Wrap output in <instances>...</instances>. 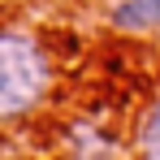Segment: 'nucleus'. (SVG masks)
Here are the masks:
<instances>
[{"label":"nucleus","instance_id":"nucleus-1","mask_svg":"<svg viewBox=\"0 0 160 160\" xmlns=\"http://www.w3.org/2000/svg\"><path fill=\"white\" fill-rule=\"evenodd\" d=\"M52 87L48 52L18 30H0V121L26 117L43 104Z\"/></svg>","mask_w":160,"mask_h":160},{"label":"nucleus","instance_id":"nucleus-2","mask_svg":"<svg viewBox=\"0 0 160 160\" xmlns=\"http://www.w3.org/2000/svg\"><path fill=\"white\" fill-rule=\"evenodd\" d=\"M108 26L126 35H147L160 26V0H121L108 13Z\"/></svg>","mask_w":160,"mask_h":160},{"label":"nucleus","instance_id":"nucleus-3","mask_svg":"<svg viewBox=\"0 0 160 160\" xmlns=\"http://www.w3.org/2000/svg\"><path fill=\"white\" fill-rule=\"evenodd\" d=\"M138 152L147 160H160V100L147 108V117L138 126Z\"/></svg>","mask_w":160,"mask_h":160}]
</instances>
